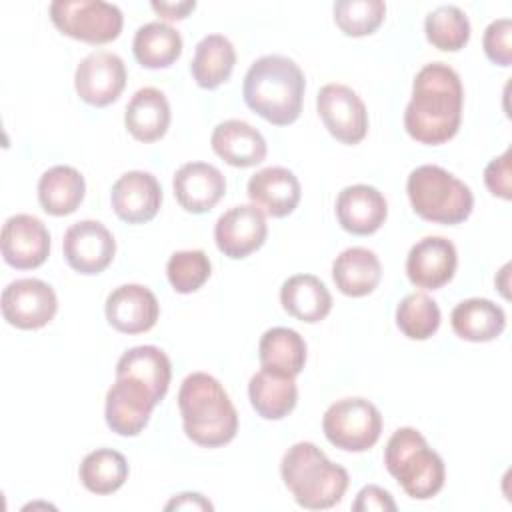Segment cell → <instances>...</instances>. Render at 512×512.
<instances>
[{
  "label": "cell",
  "instance_id": "obj_31",
  "mask_svg": "<svg viewBox=\"0 0 512 512\" xmlns=\"http://www.w3.org/2000/svg\"><path fill=\"white\" fill-rule=\"evenodd\" d=\"M116 376H128L142 382L158 396V400H162L170 386L172 364L166 352L158 346H134L120 356Z\"/></svg>",
  "mask_w": 512,
  "mask_h": 512
},
{
  "label": "cell",
  "instance_id": "obj_2",
  "mask_svg": "<svg viewBox=\"0 0 512 512\" xmlns=\"http://www.w3.org/2000/svg\"><path fill=\"white\" fill-rule=\"evenodd\" d=\"M304 90L306 80L300 66L278 54L252 62L242 84L246 106L274 126H288L298 120Z\"/></svg>",
  "mask_w": 512,
  "mask_h": 512
},
{
  "label": "cell",
  "instance_id": "obj_22",
  "mask_svg": "<svg viewBox=\"0 0 512 512\" xmlns=\"http://www.w3.org/2000/svg\"><path fill=\"white\" fill-rule=\"evenodd\" d=\"M212 150L230 166L250 168L266 158L264 136L244 120L220 122L210 138Z\"/></svg>",
  "mask_w": 512,
  "mask_h": 512
},
{
  "label": "cell",
  "instance_id": "obj_35",
  "mask_svg": "<svg viewBox=\"0 0 512 512\" xmlns=\"http://www.w3.org/2000/svg\"><path fill=\"white\" fill-rule=\"evenodd\" d=\"M396 326L410 340H426L440 326V308L424 292L408 294L396 306Z\"/></svg>",
  "mask_w": 512,
  "mask_h": 512
},
{
  "label": "cell",
  "instance_id": "obj_41",
  "mask_svg": "<svg viewBox=\"0 0 512 512\" xmlns=\"http://www.w3.org/2000/svg\"><path fill=\"white\" fill-rule=\"evenodd\" d=\"M196 8L194 0L184 2H152V10L164 20H184Z\"/></svg>",
  "mask_w": 512,
  "mask_h": 512
},
{
  "label": "cell",
  "instance_id": "obj_15",
  "mask_svg": "<svg viewBox=\"0 0 512 512\" xmlns=\"http://www.w3.org/2000/svg\"><path fill=\"white\" fill-rule=\"evenodd\" d=\"M4 262L16 270L38 268L50 254V234L44 222L30 214L10 216L0 236Z\"/></svg>",
  "mask_w": 512,
  "mask_h": 512
},
{
  "label": "cell",
  "instance_id": "obj_6",
  "mask_svg": "<svg viewBox=\"0 0 512 512\" xmlns=\"http://www.w3.org/2000/svg\"><path fill=\"white\" fill-rule=\"evenodd\" d=\"M406 192L414 212L436 224L454 226L472 214V190L448 170L424 164L410 172Z\"/></svg>",
  "mask_w": 512,
  "mask_h": 512
},
{
  "label": "cell",
  "instance_id": "obj_25",
  "mask_svg": "<svg viewBox=\"0 0 512 512\" xmlns=\"http://www.w3.org/2000/svg\"><path fill=\"white\" fill-rule=\"evenodd\" d=\"M282 308L306 324H316L332 310V296L326 284L312 274L290 276L280 288Z\"/></svg>",
  "mask_w": 512,
  "mask_h": 512
},
{
  "label": "cell",
  "instance_id": "obj_28",
  "mask_svg": "<svg viewBox=\"0 0 512 512\" xmlns=\"http://www.w3.org/2000/svg\"><path fill=\"white\" fill-rule=\"evenodd\" d=\"M84 192V176L66 164L48 168L38 180L40 206L52 216H66L76 212L84 200Z\"/></svg>",
  "mask_w": 512,
  "mask_h": 512
},
{
  "label": "cell",
  "instance_id": "obj_12",
  "mask_svg": "<svg viewBox=\"0 0 512 512\" xmlns=\"http://www.w3.org/2000/svg\"><path fill=\"white\" fill-rule=\"evenodd\" d=\"M126 86V66L114 52L98 50L88 54L74 72V88L78 96L96 108H104L118 100Z\"/></svg>",
  "mask_w": 512,
  "mask_h": 512
},
{
  "label": "cell",
  "instance_id": "obj_23",
  "mask_svg": "<svg viewBox=\"0 0 512 512\" xmlns=\"http://www.w3.org/2000/svg\"><path fill=\"white\" fill-rule=\"evenodd\" d=\"M124 126L138 142L160 140L170 126V104L166 96L152 86L140 88L124 112Z\"/></svg>",
  "mask_w": 512,
  "mask_h": 512
},
{
  "label": "cell",
  "instance_id": "obj_42",
  "mask_svg": "<svg viewBox=\"0 0 512 512\" xmlns=\"http://www.w3.org/2000/svg\"><path fill=\"white\" fill-rule=\"evenodd\" d=\"M166 510H212L214 506L196 492H182L178 496H174L166 506Z\"/></svg>",
  "mask_w": 512,
  "mask_h": 512
},
{
  "label": "cell",
  "instance_id": "obj_30",
  "mask_svg": "<svg viewBox=\"0 0 512 512\" xmlns=\"http://www.w3.org/2000/svg\"><path fill=\"white\" fill-rule=\"evenodd\" d=\"M234 64L236 50L232 42L222 34H208L196 44L190 72L200 88L214 90L230 78Z\"/></svg>",
  "mask_w": 512,
  "mask_h": 512
},
{
  "label": "cell",
  "instance_id": "obj_36",
  "mask_svg": "<svg viewBox=\"0 0 512 512\" xmlns=\"http://www.w3.org/2000/svg\"><path fill=\"white\" fill-rule=\"evenodd\" d=\"M386 4L382 0H338L334 20L346 36H368L384 22Z\"/></svg>",
  "mask_w": 512,
  "mask_h": 512
},
{
  "label": "cell",
  "instance_id": "obj_7",
  "mask_svg": "<svg viewBox=\"0 0 512 512\" xmlns=\"http://www.w3.org/2000/svg\"><path fill=\"white\" fill-rule=\"evenodd\" d=\"M50 18L62 34L88 44L116 40L124 24L120 8L102 0H54Z\"/></svg>",
  "mask_w": 512,
  "mask_h": 512
},
{
  "label": "cell",
  "instance_id": "obj_18",
  "mask_svg": "<svg viewBox=\"0 0 512 512\" xmlns=\"http://www.w3.org/2000/svg\"><path fill=\"white\" fill-rule=\"evenodd\" d=\"M110 200L120 220L128 224H144L158 214L162 188L150 172L130 170L112 184Z\"/></svg>",
  "mask_w": 512,
  "mask_h": 512
},
{
  "label": "cell",
  "instance_id": "obj_5",
  "mask_svg": "<svg viewBox=\"0 0 512 512\" xmlns=\"http://www.w3.org/2000/svg\"><path fill=\"white\" fill-rule=\"evenodd\" d=\"M384 466L414 500H428L444 486V462L416 428L404 426L390 436L384 448Z\"/></svg>",
  "mask_w": 512,
  "mask_h": 512
},
{
  "label": "cell",
  "instance_id": "obj_9",
  "mask_svg": "<svg viewBox=\"0 0 512 512\" xmlns=\"http://www.w3.org/2000/svg\"><path fill=\"white\" fill-rule=\"evenodd\" d=\"M58 310V298L52 286L38 278H20L2 292V316L20 330L46 326Z\"/></svg>",
  "mask_w": 512,
  "mask_h": 512
},
{
  "label": "cell",
  "instance_id": "obj_38",
  "mask_svg": "<svg viewBox=\"0 0 512 512\" xmlns=\"http://www.w3.org/2000/svg\"><path fill=\"white\" fill-rule=\"evenodd\" d=\"M512 20L510 18H498L488 24L484 30L482 46L490 62L498 66H510L512 64Z\"/></svg>",
  "mask_w": 512,
  "mask_h": 512
},
{
  "label": "cell",
  "instance_id": "obj_29",
  "mask_svg": "<svg viewBox=\"0 0 512 512\" xmlns=\"http://www.w3.org/2000/svg\"><path fill=\"white\" fill-rule=\"evenodd\" d=\"M248 396L258 416L266 420H282L294 410L298 402V388L294 378L262 368L250 378Z\"/></svg>",
  "mask_w": 512,
  "mask_h": 512
},
{
  "label": "cell",
  "instance_id": "obj_34",
  "mask_svg": "<svg viewBox=\"0 0 512 512\" xmlns=\"http://www.w3.org/2000/svg\"><path fill=\"white\" fill-rule=\"evenodd\" d=\"M424 32L428 42L444 52L462 50L470 40L468 16L452 4L438 6L424 20Z\"/></svg>",
  "mask_w": 512,
  "mask_h": 512
},
{
  "label": "cell",
  "instance_id": "obj_11",
  "mask_svg": "<svg viewBox=\"0 0 512 512\" xmlns=\"http://www.w3.org/2000/svg\"><path fill=\"white\" fill-rule=\"evenodd\" d=\"M158 402V396L142 382L128 376H116V382L106 394V424L120 436H138L146 428Z\"/></svg>",
  "mask_w": 512,
  "mask_h": 512
},
{
  "label": "cell",
  "instance_id": "obj_24",
  "mask_svg": "<svg viewBox=\"0 0 512 512\" xmlns=\"http://www.w3.org/2000/svg\"><path fill=\"white\" fill-rule=\"evenodd\" d=\"M382 278L378 256L362 246H352L340 252L332 264V280L336 288L352 298L374 292Z\"/></svg>",
  "mask_w": 512,
  "mask_h": 512
},
{
  "label": "cell",
  "instance_id": "obj_20",
  "mask_svg": "<svg viewBox=\"0 0 512 512\" xmlns=\"http://www.w3.org/2000/svg\"><path fill=\"white\" fill-rule=\"evenodd\" d=\"M388 216L382 192L368 184L346 186L336 198V218L340 226L356 236L374 234Z\"/></svg>",
  "mask_w": 512,
  "mask_h": 512
},
{
  "label": "cell",
  "instance_id": "obj_33",
  "mask_svg": "<svg viewBox=\"0 0 512 512\" xmlns=\"http://www.w3.org/2000/svg\"><path fill=\"white\" fill-rule=\"evenodd\" d=\"M78 476L92 494H112L126 482L128 462L118 450L98 448L84 456Z\"/></svg>",
  "mask_w": 512,
  "mask_h": 512
},
{
  "label": "cell",
  "instance_id": "obj_19",
  "mask_svg": "<svg viewBox=\"0 0 512 512\" xmlns=\"http://www.w3.org/2000/svg\"><path fill=\"white\" fill-rule=\"evenodd\" d=\"M178 204L192 214L210 212L226 192L224 174L208 162L182 164L172 180Z\"/></svg>",
  "mask_w": 512,
  "mask_h": 512
},
{
  "label": "cell",
  "instance_id": "obj_10",
  "mask_svg": "<svg viewBox=\"0 0 512 512\" xmlns=\"http://www.w3.org/2000/svg\"><path fill=\"white\" fill-rule=\"evenodd\" d=\"M326 130L342 144H358L368 132V112L362 98L344 84H326L316 96Z\"/></svg>",
  "mask_w": 512,
  "mask_h": 512
},
{
  "label": "cell",
  "instance_id": "obj_21",
  "mask_svg": "<svg viewBox=\"0 0 512 512\" xmlns=\"http://www.w3.org/2000/svg\"><path fill=\"white\" fill-rule=\"evenodd\" d=\"M302 196V188L292 170L268 166L248 180V198L256 208L272 218H284L294 212Z\"/></svg>",
  "mask_w": 512,
  "mask_h": 512
},
{
  "label": "cell",
  "instance_id": "obj_27",
  "mask_svg": "<svg viewBox=\"0 0 512 512\" xmlns=\"http://www.w3.org/2000/svg\"><path fill=\"white\" fill-rule=\"evenodd\" d=\"M258 358L264 370L296 378L306 364V342L296 330L274 326L262 334Z\"/></svg>",
  "mask_w": 512,
  "mask_h": 512
},
{
  "label": "cell",
  "instance_id": "obj_8",
  "mask_svg": "<svg viewBox=\"0 0 512 512\" xmlns=\"http://www.w3.org/2000/svg\"><path fill=\"white\" fill-rule=\"evenodd\" d=\"M326 440L346 452L370 450L382 432L380 410L366 398H342L322 418Z\"/></svg>",
  "mask_w": 512,
  "mask_h": 512
},
{
  "label": "cell",
  "instance_id": "obj_39",
  "mask_svg": "<svg viewBox=\"0 0 512 512\" xmlns=\"http://www.w3.org/2000/svg\"><path fill=\"white\" fill-rule=\"evenodd\" d=\"M484 184L486 188L504 200L512 198V184H510V148L504 150L498 158L490 160L484 168Z\"/></svg>",
  "mask_w": 512,
  "mask_h": 512
},
{
  "label": "cell",
  "instance_id": "obj_14",
  "mask_svg": "<svg viewBox=\"0 0 512 512\" xmlns=\"http://www.w3.org/2000/svg\"><path fill=\"white\" fill-rule=\"evenodd\" d=\"M268 236L266 216L254 204H240L226 210L214 226V240L218 250L232 258L240 260L256 252Z\"/></svg>",
  "mask_w": 512,
  "mask_h": 512
},
{
  "label": "cell",
  "instance_id": "obj_1",
  "mask_svg": "<svg viewBox=\"0 0 512 512\" xmlns=\"http://www.w3.org/2000/svg\"><path fill=\"white\" fill-rule=\"evenodd\" d=\"M460 76L444 62L426 64L414 78L404 128L420 144L438 146L456 136L462 120Z\"/></svg>",
  "mask_w": 512,
  "mask_h": 512
},
{
  "label": "cell",
  "instance_id": "obj_40",
  "mask_svg": "<svg viewBox=\"0 0 512 512\" xmlns=\"http://www.w3.org/2000/svg\"><path fill=\"white\" fill-rule=\"evenodd\" d=\"M354 512H396V502L390 496L388 490L376 486V484H368L364 486L358 494L356 500L352 504Z\"/></svg>",
  "mask_w": 512,
  "mask_h": 512
},
{
  "label": "cell",
  "instance_id": "obj_17",
  "mask_svg": "<svg viewBox=\"0 0 512 512\" xmlns=\"http://www.w3.org/2000/svg\"><path fill=\"white\" fill-rule=\"evenodd\" d=\"M106 320L122 334H142L154 328L160 304L154 292L142 284H122L106 298Z\"/></svg>",
  "mask_w": 512,
  "mask_h": 512
},
{
  "label": "cell",
  "instance_id": "obj_13",
  "mask_svg": "<svg viewBox=\"0 0 512 512\" xmlns=\"http://www.w3.org/2000/svg\"><path fill=\"white\" fill-rule=\"evenodd\" d=\"M62 250L68 266L80 274H100L116 254L112 232L96 220H80L64 232Z\"/></svg>",
  "mask_w": 512,
  "mask_h": 512
},
{
  "label": "cell",
  "instance_id": "obj_32",
  "mask_svg": "<svg viewBox=\"0 0 512 512\" xmlns=\"http://www.w3.org/2000/svg\"><path fill=\"white\" fill-rule=\"evenodd\" d=\"M132 50L144 68H168L182 54V36L166 22H148L136 30Z\"/></svg>",
  "mask_w": 512,
  "mask_h": 512
},
{
  "label": "cell",
  "instance_id": "obj_37",
  "mask_svg": "<svg viewBox=\"0 0 512 512\" xmlns=\"http://www.w3.org/2000/svg\"><path fill=\"white\" fill-rule=\"evenodd\" d=\"M212 274L210 258L204 250H180L168 258L166 276L180 294L196 292Z\"/></svg>",
  "mask_w": 512,
  "mask_h": 512
},
{
  "label": "cell",
  "instance_id": "obj_26",
  "mask_svg": "<svg viewBox=\"0 0 512 512\" xmlns=\"http://www.w3.org/2000/svg\"><path fill=\"white\" fill-rule=\"evenodd\" d=\"M456 336L468 342H490L498 338L506 326L504 310L488 298H468L456 304L450 314Z\"/></svg>",
  "mask_w": 512,
  "mask_h": 512
},
{
  "label": "cell",
  "instance_id": "obj_4",
  "mask_svg": "<svg viewBox=\"0 0 512 512\" xmlns=\"http://www.w3.org/2000/svg\"><path fill=\"white\" fill-rule=\"evenodd\" d=\"M280 474L296 504L308 510L336 506L350 484L346 468L330 462L312 442H296L290 446L282 456Z\"/></svg>",
  "mask_w": 512,
  "mask_h": 512
},
{
  "label": "cell",
  "instance_id": "obj_3",
  "mask_svg": "<svg viewBox=\"0 0 512 512\" xmlns=\"http://www.w3.org/2000/svg\"><path fill=\"white\" fill-rule=\"evenodd\" d=\"M178 408L186 436L204 448H218L234 440L238 412L224 386L206 372H192L178 390Z\"/></svg>",
  "mask_w": 512,
  "mask_h": 512
},
{
  "label": "cell",
  "instance_id": "obj_16",
  "mask_svg": "<svg viewBox=\"0 0 512 512\" xmlns=\"http://www.w3.org/2000/svg\"><path fill=\"white\" fill-rule=\"evenodd\" d=\"M456 266V246L444 236H426L418 240L406 258L408 280L424 290H438L448 284Z\"/></svg>",
  "mask_w": 512,
  "mask_h": 512
}]
</instances>
